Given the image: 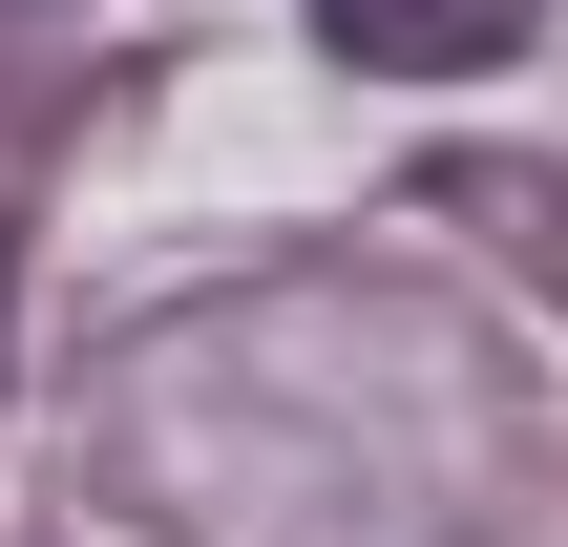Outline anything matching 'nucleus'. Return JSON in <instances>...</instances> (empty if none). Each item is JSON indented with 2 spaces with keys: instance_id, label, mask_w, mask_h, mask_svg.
Returning a JSON list of instances; mask_svg holds the SVG:
<instances>
[{
  "instance_id": "obj_1",
  "label": "nucleus",
  "mask_w": 568,
  "mask_h": 547,
  "mask_svg": "<svg viewBox=\"0 0 568 547\" xmlns=\"http://www.w3.org/2000/svg\"><path fill=\"white\" fill-rule=\"evenodd\" d=\"M316 42L358 84H485V63L548 42V0H316Z\"/></svg>"
}]
</instances>
